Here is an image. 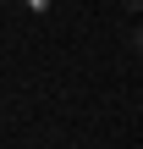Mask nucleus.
Wrapping results in <instances>:
<instances>
[{
    "label": "nucleus",
    "instance_id": "f257e3e1",
    "mask_svg": "<svg viewBox=\"0 0 143 149\" xmlns=\"http://www.w3.org/2000/svg\"><path fill=\"white\" fill-rule=\"evenodd\" d=\"M22 6H28L33 17H44V11H50V0H22Z\"/></svg>",
    "mask_w": 143,
    "mask_h": 149
},
{
    "label": "nucleus",
    "instance_id": "7ed1b4c3",
    "mask_svg": "<svg viewBox=\"0 0 143 149\" xmlns=\"http://www.w3.org/2000/svg\"><path fill=\"white\" fill-rule=\"evenodd\" d=\"M121 6H127V11H143V0H121Z\"/></svg>",
    "mask_w": 143,
    "mask_h": 149
},
{
    "label": "nucleus",
    "instance_id": "f03ea898",
    "mask_svg": "<svg viewBox=\"0 0 143 149\" xmlns=\"http://www.w3.org/2000/svg\"><path fill=\"white\" fill-rule=\"evenodd\" d=\"M132 50H138V55H143V28H132Z\"/></svg>",
    "mask_w": 143,
    "mask_h": 149
}]
</instances>
